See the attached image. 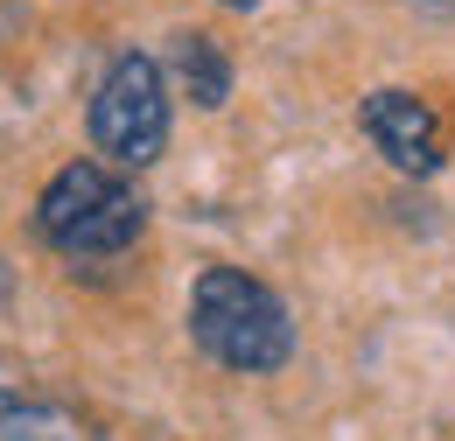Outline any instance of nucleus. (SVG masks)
<instances>
[{"instance_id":"1","label":"nucleus","mask_w":455,"mask_h":441,"mask_svg":"<svg viewBox=\"0 0 455 441\" xmlns=\"http://www.w3.org/2000/svg\"><path fill=\"white\" fill-rule=\"evenodd\" d=\"M189 336L204 343V357H218L225 372H281L294 350L281 294L267 280L238 274V267H204L189 294Z\"/></svg>"},{"instance_id":"2","label":"nucleus","mask_w":455,"mask_h":441,"mask_svg":"<svg viewBox=\"0 0 455 441\" xmlns=\"http://www.w3.org/2000/svg\"><path fill=\"white\" fill-rule=\"evenodd\" d=\"M148 204L119 182L106 162H70L50 175V189L36 196V231L57 245L63 260H113L140 238Z\"/></svg>"},{"instance_id":"3","label":"nucleus","mask_w":455,"mask_h":441,"mask_svg":"<svg viewBox=\"0 0 455 441\" xmlns=\"http://www.w3.org/2000/svg\"><path fill=\"white\" fill-rule=\"evenodd\" d=\"M92 140L113 168H148L169 148V84L155 56H113V70L92 92Z\"/></svg>"},{"instance_id":"4","label":"nucleus","mask_w":455,"mask_h":441,"mask_svg":"<svg viewBox=\"0 0 455 441\" xmlns=\"http://www.w3.org/2000/svg\"><path fill=\"white\" fill-rule=\"evenodd\" d=\"M364 133H371V148L393 168H406V175H435V168H442V119H435L427 99H413V92H371V99H364Z\"/></svg>"},{"instance_id":"5","label":"nucleus","mask_w":455,"mask_h":441,"mask_svg":"<svg viewBox=\"0 0 455 441\" xmlns=\"http://www.w3.org/2000/svg\"><path fill=\"white\" fill-rule=\"evenodd\" d=\"M0 441H84V435H77V421L63 406L0 386Z\"/></svg>"},{"instance_id":"6","label":"nucleus","mask_w":455,"mask_h":441,"mask_svg":"<svg viewBox=\"0 0 455 441\" xmlns=\"http://www.w3.org/2000/svg\"><path fill=\"white\" fill-rule=\"evenodd\" d=\"M175 70H182V84H189L196 106H225L231 70H225V56H218L211 36H182V43H175Z\"/></svg>"},{"instance_id":"7","label":"nucleus","mask_w":455,"mask_h":441,"mask_svg":"<svg viewBox=\"0 0 455 441\" xmlns=\"http://www.w3.org/2000/svg\"><path fill=\"white\" fill-rule=\"evenodd\" d=\"M225 7H252V0H225Z\"/></svg>"}]
</instances>
